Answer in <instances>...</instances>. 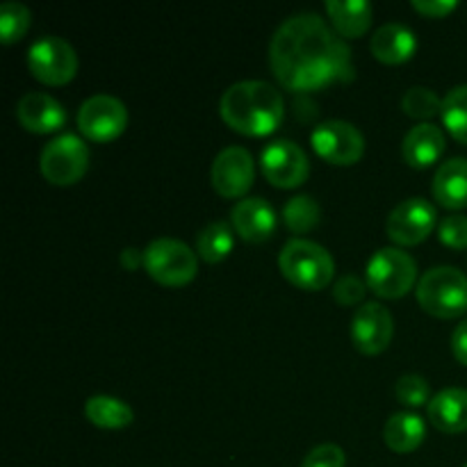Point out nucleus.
Segmentation results:
<instances>
[{
    "instance_id": "7ed1b4c3",
    "label": "nucleus",
    "mask_w": 467,
    "mask_h": 467,
    "mask_svg": "<svg viewBox=\"0 0 467 467\" xmlns=\"http://www.w3.org/2000/svg\"><path fill=\"white\" fill-rule=\"evenodd\" d=\"M283 276L295 287L306 292H319L331 283L336 263L324 246L310 240H290L278 255Z\"/></svg>"
},
{
    "instance_id": "c9c22d12",
    "label": "nucleus",
    "mask_w": 467,
    "mask_h": 467,
    "mask_svg": "<svg viewBox=\"0 0 467 467\" xmlns=\"http://www.w3.org/2000/svg\"><path fill=\"white\" fill-rule=\"evenodd\" d=\"M465 467H467V465H465Z\"/></svg>"
},
{
    "instance_id": "412c9836",
    "label": "nucleus",
    "mask_w": 467,
    "mask_h": 467,
    "mask_svg": "<svg viewBox=\"0 0 467 467\" xmlns=\"http://www.w3.org/2000/svg\"><path fill=\"white\" fill-rule=\"evenodd\" d=\"M327 14L342 39H358L372 26V5L368 0H328Z\"/></svg>"
},
{
    "instance_id": "f8f14e48",
    "label": "nucleus",
    "mask_w": 467,
    "mask_h": 467,
    "mask_svg": "<svg viewBox=\"0 0 467 467\" xmlns=\"http://www.w3.org/2000/svg\"><path fill=\"white\" fill-rule=\"evenodd\" d=\"M436 226V208L427 199H406L388 217L386 233L395 244L415 246L427 240Z\"/></svg>"
},
{
    "instance_id": "c756f323",
    "label": "nucleus",
    "mask_w": 467,
    "mask_h": 467,
    "mask_svg": "<svg viewBox=\"0 0 467 467\" xmlns=\"http://www.w3.org/2000/svg\"><path fill=\"white\" fill-rule=\"evenodd\" d=\"M438 237L450 249H467V217L451 214L438 223Z\"/></svg>"
},
{
    "instance_id": "2eb2a0df",
    "label": "nucleus",
    "mask_w": 467,
    "mask_h": 467,
    "mask_svg": "<svg viewBox=\"0 0 467 467\" xmlns=\"http://www.w3.org/2000/svg\"><path fill=\"white\" fill-rule=\"evenodd\" d=\"M231 222L237 235L249 244H263L276 231V213L260 196L237 201L235 208L231 210Z\"/></svg>"
},
{
    "instance_id": "f257e3e1",
    "label": "nucleus",
    "mask_w": 467,
    "mask_h": 467,
    "mask_svg": "<svg viewBox=\"0 0 467 467\" xmlns=\"http://www.w3.org/2000/svg\"><path fill=\"white\" fill-rule=\"evenodd\" d=\"M269 67L287 91H319L354 78L349 46L317 14H296L274 32Z\"/></svg>"
},
{
    "instance_id": "c85d7f7f",
    "label": "nucleus",
    "mask_w": 467,
    "mask_h": 467,
    "mask_svg": "<svg viewBox=\"0 0 467 467\" xmlns=\"http://www.w3.org/2000/svg\"><path fill=\"white\" fill-rule=\"evenodd\" d=\"M395 395L409 409H420L424 404L429 406V401H431V388H429L427 379L420 377V374H406L397 381Z\"/></svg>"
},
{
    "instance_id": "cd10ccee",
    "label": "nucleus",
    "mask_w": 467,
    "mask_h": 467,
    "mask_svg": "<svg viewBox=\"0 0 467 467\" xmlns=\"http://www.w3.org/2000/svg\"><path fill=\"white\" fill-rule=\"evenodd\" d=\"M401 109L410 119L424 121V119H433L438 114H442V100L429 87H410L404 94V99H401Z\"/></svg>"
},
{
    "instance_id": "9d476101",
    "label": "nucleus",
    "mask_w": 467,
    "mask_h": 467,
    "mask_svg": "<svg viewBox=\"0 0 467 467\" xmlns=\"http://www.w3.org/2000/svg\"><path fill=\"white\" fill-rule=\"evenodd\" d=\"M260 169H263L265 178L274 187L295 190V187L304 185L306 178H308L310 162L308 155L304 153L299 144L287 140H276L263 149Z\"/></svg>"
},
{
    "instance_id": "ddd939ff",
    "label": "nucleus",
    "mask_w": 467,
    "mask_h": 467,
    "mask_svg": "<svg viewBox=\"0 0 467 467\" xmlns=\"http://www.w3.org/2000/svg\"><path fill=\"white\" fill-rule=\"evenodd\" d=\"M213 187L223 199H240L251 190L255 178L254 155L242 146H228L213 162Z\"/></svg>"
},
{
    "instance_id": "1a4fd4ad",
    "label": "nucleus",
    "mask_w": 467,
    "mask_h": 467,
    "mask_svg": "<svg viewBox=\"0 0 467 467\" xmlns=\"http://www.w3.org/2000/svg\"><path fill=\"white\" fill-rule=\"evenodd\" d=\"M310 144L319 158L336 167H351L365 153V137L360 135L358 128L340 119L319 123L310 135Z\"/></svg>"
},
{
    "instance_id": "39448f33",
    "label": "nucleus",
    "mask_w": 467,
    "mask_h": 467,
    "mask_svg": "<svg viewBox=\"0 0 467 467\" xmlns=\"http://www.w3.org/2000/svg\"><path fill=\"white\" fill-rule=\"evenodd\" d=\"M144 267L160 285L182 287L194 281L199 255L173 237H160L144 249Z\"/></svg>"
},
{
    "instance_id": "20e7f679",
    "label": "nucleus",
    "mask_w": 467,
    "mask_h": 467,
    "mask_svg": "<svg viewBox=\"0 0 467 467\" xmlns=\"http://www.w3.org/2000/svg\"><path fill=\"white\" fill-rule=\"evenodd\" d=\"M418 304L429 315L456 319L467 313V276L456 267H433L420 278Z\"/></svg>"
},
{
    "instance_id": "0eeeda50",
    "label": "nucleus",
    "mask_w": 467,
    "mask_h": 467,
    "mask_svg": "<svg viewBox=\"0 0 467 467\" xmlns=\"http://www.w3.org/2000/svg\"><path fill=\"white\" fill-rule=\"evenodd\" d=\"M39 169L50 185H76L89 169V146L76 135H59L44 146Z\"/></svg>"
},
{
    "instance_id": "423d86ee",
    "label": "nucleus",
    "mask_w": 467,
    "mask_h": 467,
    "mask_svg": "<svg viewBox=\"0 0 467 467\" xmlns=\"http://www.w3.org/2000/svg\"><path fill=\"white\" fill-rule=\"evenodd\" d=\"M368 287L383 299H401L418 281V265L406 251L386 246L369 258L365 272Z\"/></svg>"
},
{
    "instance_id": "aec40b11",
    "label": "nucleus",
    "mask_w": 467,
    "mask_h": 467,
    "mask_svg": "<svg viewBox=\"0 0 467 467\" xmlns=\"http://www.w3.org/2000/svg\"><path fill=\"white\" fill-rule=\"evenodd\" d=\"M433 199L441 208L463 210L467 208V160L451 158L441 164L433 178Z\"/></svg>"
},
{
    "instance_id": "473e14b6",
    "label": "nucleus",
    "mask_w": 467,
    "mask_h": 467,
    "mask_svg": "<svg viewBox=\"0 0 467 467\" xmlns=\"http://www.w3.org/2000/svg\"><path fill=\"white\" fill-rule=\"evenodd\" d=\"M459 7L456 0H413V9L427 18H445Z\"/></svg>"
},
{
    "instance_id": "2f4dec72",
    "label": "nucleus",
    "mask_w": 467,
    "mask_h": 467,
    "mask_svg": "<svg viewBox=\"0 0 467 467\" xmlns=\"http://www.w3.org/2000/svg\"><path fill=\"white\" fill-rule=\"evenodd\" d=\"M333 296L340 306H356L365 299V283L356 274H347L333 285Z\"/></svg>"
},
{
    "instance_id": "4be33fe9",
    "label": "nucleus",
    "mask_w": 467,
    "mask_h": 467,
    "mask_svg": "<svg viewBox=\"0 0 467 467\" xmlns=\"http://www.w3.org/2000/svg\"><path fill=\"white\" fill-rule=\"evenodd\" d=\"M427 436L424 420L415 413H395L383 427V441L397 454H410Z\"/></svg>"
},
{
    "instance_id": "5701e85b",
    "label": "nucleus",
    "mask_w": 467,
    "mask_h": 467,
    "mask_svg": "<svg viewBox=\"0 0 467 467\" xmlns=\"http://www.w3.org/2000/svg\"><path fill=\"white\" fill-rule=\"evenodd\" d=\"M85 415L99 429H126L132 424V409L126 401L109 395L89 397L85 404Z\"/></svg>"
},
{
    "instance_id": "b1692460",
    "label": "nucleus",
    "mask_w": 467,
    "mask_h": 467,
    "mask_svg": "<svg viewBox=\"0 0 467 467\" xmlns=\"http://www.w3.org/2000/svg\"><path fill=\"white\" fill-rule=\"evenodd\" d=\"M235 235L226 222H213L196 235V255L210 265H217L231 255Z\"/></svg>"
},
{
    "instance_id": "f03ea898",
    "label": "nucleus",
    "mask_w": 467,
    "mask_h": 467,
    "mask_svg": "<svg viewBox=\"0 0 467 467\" xmlns=\"http://www.w3.org/2000/svg\"><path fill=\"white\" fill-rule=\"evenodd\" d=\"M219 114L240 135L267 137L283 123L285 103L281 91L269 82L244 80L223 91Z\"/></svg>"
},
{
    "instance_id": "6ab92c4d",
    "label": "nucleus",
    "mask_w": 467,
    "mask_h": 467,
    "mask_svg": "<svg viewBox=\"0 0 467 467\" xmlns=\"http://www.w3.org/2000/svg\"><path fill=\"white\" fill-rule=\"evenodd\" d=\"M429 420L442 433L467 431V390L463 388H447L431 397L427 406Z\"/></svg>"
},
{
    "instance_id": "f3484780",
    "label": "nucleus",
    "mask_w": 467,
    "mask_h": 467,
    "mask_svg": "<svg viewBox=\"0 0 467 467\" xmlns=\"http://www.w3.org/2000/svg\"><path fill=\"white\" fill-rule=\"evenodd\" d=\"M445 153V132L433 123H418L410 128L401 144V155L413 169H429Z\"/></svg>"
},
{
    "instance_id": "7c9ffc66",
    "label": "nucleus",
    "mask_w": 467,
    "mask_h": 467,
    "mask_svg": "<svg viewBox=\"0 0 467 467\" xmlns=\"http://www.w3.org/2000/svg\"><path fill=\"white\" fill-rule=\"evenodd\" d=\"M301 467H347V456L342 447L324 442V445H317L308 451Z\"/></svg>"
},
{
    "instance_id": "4468645a",
    "label": "nucleus",
    "mask_w": 467,
    "mask_h": 467,
    "mask_svg": "<svg viewBox=\"0 0 467 467\" xmlns=\"http://www.w3.org/2000/svg\"><path fill=\"white\" fill-rule=\"evenodd\" d=\"M392 333H395V322L388 313L386 306L377 301H368L356 310L351 319V340L356 349L365 356H377L390 347Z\"/></svg>"
},
{
    "instance_id": "f704fd0d",
    "label": "nucleus",
    "mask_w": 467,
    "mask_h": 467,
    "mask_svg": "<svg viewBox=\"0 0 467 467\" xmlns=\"http://www.w3.org/2000/svg\"><path fill=\"white\" fill-rule=\"evenodd\" d=\"M121 263H123V267L137 269V267H140V265H144V251L126 249L121 254Z\"/></svg>"
},
{
    "instance_id": "bb28decb",
    "label": "nucleus",
    "mask_w": 467,
    "mask_h": 467,
    "mask_svg": "<svg viewBox=\"0 0 467 467\" xmlns=\"http://www.w3.org/2000/svg\"><path fill=\"white\" fill-rule=\"evenodd\" d=\"M32 14L23 3L0 5V41L3 44H16L30 30Z\"/></svg>"
},
{
    "instance_id": "a878e982",
    "label": "nucleus",
    "mask_w": 467,
    "mask_h": 467,
    "mask_svg": "<svg viewBox=\"0 0 467 467\" xmlns=\"http://www.w3.org/2000/svg\"><path fill=\"white\" fill-rule=\"evenodd\" d=\"M442 121L454 140L467 144V85L454 87L442 99Z\"/></svg>"
},
{
    "instance_id": "393cba45",
    "label": "nucleus",
    "mask_w": 467,
    "mask_h": 467,
    "mask_svg": "<svg viewBox=\"0 0 467 467\" xmlns=\"http://www.w3.org/2000/svg\"><path fill=\"white\" fill-rule=\"evenodd\" d=\"M283 219H285V226L292 233L304 235V233H310L317 226L319 219H322V210H319L317 201L313 196H295L283 208Z\"/></svg>"
},
{
    "instance_id": "72a5a7b5",
    "label": "nucleus",
    "mask_w": 467,
    "mask_h": 467,
    "mask_svg": "<svg viewBox=\"0 0 467 467\" xmlns=\"http://www.w3.org/2000/svg\"><path fill=\"white\" fill-rule=\"evenodd\" d=\"M451 351H454L456 360L467 368V319H463L451 333Z\"/></svg>"
},
{
    "instance_id": "6e6552de",
    "label": "nucleus",
    "mask_w": 467,
    "mask_h": 467,
    "mask_svg": "<svg viewBox=\"0 0 467 467\" xmlns=\"http://www.w3.org/2000/svg\"><path fill=\"white\" fill-rule=\"evenodd\" d=\"M27 68L44 85H67L78 73V55L68 41L59 36H41L27 50Z\"/></svg>"
},
{
    "instance_id": "a211bd4d",
    "label": "nucleus",
    "mask_w": 467,
    "mask_h": 467,
    "mask_svg": "<svg viewBox=\"0 0 467 467\" xmlns=\"http://www.w3.org/2000/svg\"><path fill=\"white\" fill-rule=\"evenodd\" d=\"M372 55L383 64H404L418 50V39L413 30L401 23H386L372 36Z\"/></svg>"
},
{
    "instance_id": "dca6fc26",
    "label": "nucleus",
    "mask_w": 467,
    "mask_h": 467,
    "mask_svg": "<svg viewBox=\"0 0 467 467\" xmlns=\"http://www.w3.org/2000/svg\"><path fill=\"white\" fill-rule=\"evenodd\" d=\"M16 119L32 135H48V132L59 130L67 123V112H64L62 103L55 100L53 96L32 91L18 100Z\"/></svg>"
},
{
    "instance_id": "9b49d317",
    "label": "nucleus",
    "mask_w": 467,
    "mask_h": 467,
    "mask_svg": "<svg viewBox=\"0 0 467 467\" xmlns=\"http://www.w3.org/2000/svg\"><path fill=\"white\" fill-rule=\"evenodd\" d=\"M78 128L91 141H112L128 128V109L119 99L99 94L78 109Z\"/></svg>"
}]
</instances>
